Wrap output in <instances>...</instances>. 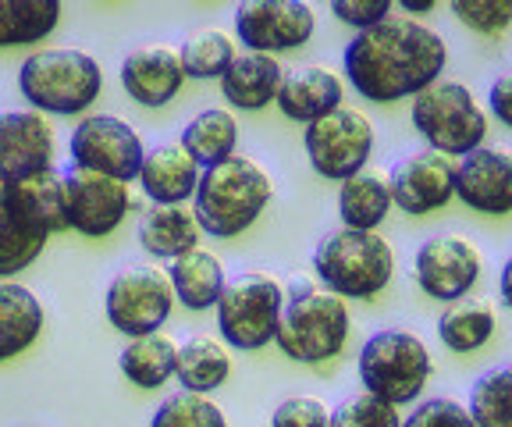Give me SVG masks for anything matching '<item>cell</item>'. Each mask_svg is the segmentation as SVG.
I'll return each mask as SVG.
<instances>
[{
	"label": "cell",
	"mask_w": 512,
	"mask_h": 427,
	"mask_svg": "<svg viewBox=\"0 0 512 427\" xmlns=\"http://www.w3.org/2000/svg\"><path fill=\"white\" fill-rule=\"evenodd\" d=\"M448 43L420 18L392 15L367 33H356L342 54L349 86L370 104H395L427 93L441 82Z\"/></svg>",
	"instance_id": "1"
},
{
	"label": "cell",
	"mask_w": 512,
	"mask_h": 427,
	"mask_svg": "<svg viewBox=\"0 0 512 427\" xmlns=\"http://www.w3.org/2000/svg\"><path fill=\"white\" fill-rule=\"evenodd\" d=\"M61 171H40L22 182H0V278L25 271L54 232H64Z\"/></svg>",
	"instance_id": "2"
},
{
	"label": "cell",
	"mask_w": 512,
	"mask_h": 427,
	"mask_svg": "<svg viewBox=\"0 0 512 427\" xmlns=\"http://www.w3.org/2000/svg\"><path fill=\"white\" fill-rule=\"evenodd\" d=\"M274 200V178L253 157H228L200 175V189L192 196V214L214 239H235L260 221Z\"/></svg>",
	"instance_id": "3"
},
{
	"label": "cell",
	"mask_w": 512,
	"mask_h": 427,
	"mask_svg": "<svg viewBox=\"0 0 512 427\" xmlns=\"http://www.w3.org/2000/svg\"><path fill=\"white\" fill-rule=\"evenodd\" d=\"M352 335L349 303L324 285L296 282L285 292V310H281L274 346L296 363H328L345 349Z\"/></svg>",
	"instance_id": "4"
},
{
	"label": "cell",
	"mask_w": 512,
	"mask_h": 427,
	"mask_svg": "<svg viewBox=\"0 0 512 427\" xmlns=\"http://www.w3.org/2000/svg\"><path fill=\"white\" fill-rule=\"evenodd\" d=\"M18 89L32 111L75 118L96 104L104 89V68L93 54L75 47L40 50L18 68Z\"/></svg>",
	"instance_id": "5"
},
{
	"label": "cell",
	"mask_w": 512,
	"mask_h": 427,
	"mask_svg": "<svg viewBox=\"0 0 512 427\" xmlns=\"http://www.w3.org/2000/svg\"><path fill=\"white\" fill-rule=\"evenodd\" d=\"M313 274L342 299H374L392 285L395 250L381 232L335 228L313 250Z\"/></svg>",
	"instance_id": "6"
},
{
	"label": "cell",
	"mask_w": 512,
	"mask_h": 427,
	"mask_svg": "<svg viewBox=\"0 0 512 427\" xmlns=\"http://www.w3.org/2000/svg\"><path fill=\"white\" fill-rule=\"evenodd\" d=\"M356 371H360L363 392L377 395L392 406H406L424 395L434 374V356L427 342L413 331L384 328L374 331L360 346Z\"/></svg>",
	"instance_id": "7"
},
{
	"label": "cell",
	"mask_w": 512,
	"mask_h": 427,
	"mask_svg": "<svg viewBox=\"0 0 512 427\" xmlns=\"http://www.w3.org/2000/svg\"><path fill=\"white\" fill-rule=\"evenodd\" d=\"M413 129L424 139L427 150L463 161L484 146L491 132V114L477 104L473 89L463 82H438L413 100Z\"/></svg>",
	"instance_id": "8"
},
{
	"label": "cell",
	"mask_w": 512,
	"mask_h": 427,
	"mask_svg": "<svg viewBox=\"0 0 512 427\" xmlns=\"http://www.w3.org/2000/svg\"><path fill=\"white\" fill-rule=\"evenodd\" d=\"M217 331L224 346L264 349L278 335L281 310H285V285L267 271H242L228 278L217 299Z\"/></svg>",
	"instance_id": "9"
},
{
	"label": "cell",
	"mask_w": 512,
	"mask_h": 427,
	"mask_svg": "<svg viewBox=\"0 0 512 427\" xmlns=\"http://www.w3.org/2000/svg\"><path fill=\"white\" fill-rule=\"evenodd\" d=\"M175 307V289H171L168 271L153 264H128L107 285L104 314L125 339H146L157 335Z\"/></svg>",
	"instance_id": "10"
},
{
	"label": "cell",
	"mask_w": 512,
	"mask_h": 427,
	"mask_svg": "<svg viewBox=\"0 0 512 427\" xmlns=\"http://www.w3.org/2000/svg\"><path fill=\"white\" fill-rule=\"evenodd\" d=\"M306 161L328 182H345V178L360 175L363 168H370L374 157L377 132L374 121L356 107H338L328 118L313 121L303 132Z\"/></svg>",
	"instance_id": "11"
},
{
	"label": "cell",
	"mask_w": 512,
	"mask_h": 427,
	"mask_svg": "<svg viewBox=\"0 0 512 427\" xmlns=\"http://www.w3.org/2000/svg\"><path fill=\"white\" fill-rule=\"evenodd\" d=\"M68 150H72L75 168L118 178V182H139L146 161L139 132L118 114H86L75 125Z\"/></svg>",
	"instance_id": "12"
},
{
	"label": "cell",
	"mask_w": 512,
	"mask_h": 427,
	"mask_svg": "<svg viewBox=\"0 0 512 427\" xmlns=\"http://www.w3.org/2000/svg\"><path fill=\"white\" fill-rule=\"evenodd\" d=\"M484 271V257L466 235H434V239L420 242V250L413 257V278L427 299L438 303H456L473 292Z\"/></svg>",
	"instance_id": "13"
},
{
	"label": "cell",
	"mask_w": 512,
	"mask_h": 427,
	"mask_svg": "<svg viewBox=\"0 0 512 427\" xmlns=\"http://www.w3.org/2000/svg\"><path fill=\"white\" fill-rule=\"evenodd\" d=\"M317 33V15L303 0H246L235 8V36L253 54L299 50Z\"/></svg>",
	"instance_id": "14"
},
{
	"label": "cell",
	"mask_w": 512,
	"mask_h": 427,
	"mask_svg": "<svg viewBox=\"0 0 512 427\" xmlns=\"http://www.w3.org/2000/svg\"><path fill=\"white\" fill-rule=\"evenodd\" d=\"M64 182V218L68 228L86 239H104L114 228H121V221L128 218L132 210V193H128V182L118 178L96 175L86 168H68L61 171Z\"/></svg>",
	"instance_id": "15"
},
{
	"label": "cell",
	"mask_w": 512,
	"mask_h": 427,
	"mask_svg": "<svg viewBox=\"0 0 512 427\" xmlns=\"http://www.w3.org/2000/svg\"><path fill=\"white\" fill-rule=\"evenodd\" d=\"M456 168L452 157L438 154V150H416V154L402 157L392 171V203L409 214V218H424L434 210H445L456 200Z\"/></svg>",
	"instance_id": "16"
},
{
	"label": "cell",
	"mask_w": 512,
	"mask_h": 427,
	"mask_svg": "<svg viewBox=\"0 0 512 427\" xmlns=\"http://www.w3.org/2000/svg\"><path fill=\"white\" fill-rule=\"evenodd\" d=\"M456 200L477 214L502 218L512 210V150L480 146L456 168Z\"/></svg>",
	"instance_id": "17"
},
{
	"label": "cell",
	"mask_w": 512,
	"mask_h": 427,
	"mask_svg": "<svg viewBox=\"0 0 512 427\" xmlns=\"http://www.w3.org/2000/svg\"><path fill=\"white\" fill-rule=\"evenodd\" d=\"M54 161V132L40 111H0V182L50 171Z\"/></svg>",
	"instance_id": "18"
},
{
	"label": "cell",
	"mask_w": 512,
	"mask_h": 427,
	"mask_svg": "<svg viewBox=\"0 0 512 427\" xmlns=\"http://www.w3.org/2000/svg\"><path fill=\"white\" fill-rule=\"evenodd\" d=\"M118 79L125 97L136 100L139 107H164L178 97L185 82L182 54L168 43H143L125 54Z\"/></svg>",
	"instance_id": "19"
},
{
	"label": "cell",
	"mask_w": 512,
	"mask_h": 427,
	"mask_svg": "<svg viewBox=\"0 0 512 427\" xmlns=\"http://www.w3.org/2000/svg\"><path fill=\"white\" fill-rule=\"evenodd\" d=\"M345 97L342 89V75L328 65H306L296 68V72H288L281 79L278 89V111L285 114L288 121H299V125H313V121L328 118L335 114Z\"/></svg>",
	"instance_id": "20"
},
{
	"label": "cell",
	"mask_w": 512,
	"mask_h": 427,
	"mask_svg": "<svg viewBox=\"0 0 512 427\" xmlns=\"http://www.w3.org/2000/svg\"><path fill=\"white\" fill-rule=\"evenodd\" d=\"M200 164L192 161L182 143H160L146 150L139 186L143 196L157 207H185L200 189Z\"/></svg>",
	"instance_id": "21"
},
{
	"label": "cell",
	"mask_w": 512,
	"mask_h": 427,
	"mask_svg": "<svg viewBox=\"0 0 512 427\" xmlns=\"http://www.w3.org/2000/svg\"><path fill=\"white\" fill-rule=\"evenodd\" d=\"M392 207L388 171L374 168V164L338 186V218H342V228H352V232H377L384 218L392 214Z\"/></svg>",
	"instance_id": "22"
},
{
	"label": "cell",
	"mask_w": 512,
	"mask_h": 427,
	"mask_svg": "<svg viewBox=\"0 0 512 427\" xmlns=\"http://www.w3.org/2000/svg\"><path fill=\"white\" fill-rule=\"evenodd\" d=\"M281 79H285V72H281L278 57L246 50L224 72L221 93L235 111H264L267 104L278 100Z\"/></svg>",
	"instance_id": "23"
},
{
	"label": "cell",
	"mask_w": 512,
	"mask_h": 427,
	"mask_svg": "<svg viewBox=\"0 0 512 427\" xmlns=\"http://www.w3.org/2000/svg\"><path fill=\"white\" fill-rule=\"evenodd\" d=\"M200 221L189 207H150L143 210V221H139V246L150 253L153 260H178L185 253H192L200 246Z\"/></svg>",
	"instance_id": "24"
},
{
	"label": "cell",
	"mask_w": 512,
	"mask_h": 427,
	"mask_svg": "<svg viewBox=\"0 0 512 427\" xmlns=\"http://www.w3.org/2000/svg\"><path fill=\"white\" fill-rule=\"evenodd\" d=\"M168 278H171V289H175V303H182L192 314L214 310L224 285H228L224 264L217 260V253L203 250V246H196V250L185 253V257L171 260Z\"/></svg>",
	"instance_id": "25"
},
{
	"label": "cell",
	"mask_w": 512,
	"mask_h": 427,
	"mask_svg": "<svg viewBox=\"0 0 512 427\" xmlns=\"http://www.w3.org/2000/svg\"><path fill=\"white\" fill-rule=\"evenodd\" d=\"M498 328V314L488 299L480 296H466L441 307L438 314V339L448 353L456 356H470L477 349H484L491 342Z\"/></svg>",
	"instance_id": "26"
},
{
	"label": "cell",
	"mask_w": 512,
	"mask_h": 427,
	"mask_svg": "<svg viewBox=\"0 0 512 427\" xmlns=\"http://www.w3.org/2000/svg\"><path fill=\"white\" fill-rule=\"evenodd\" d=\"M182 392L210 395L232 378V356L228 346L214 335H189L178 342V371H175Z\"/></svg>",
	"instance_id": "27"
},
{
	"label": "cell",
	"mask_w": 512,
	"mask_h": 427,
	"mask_svg": "<svg viewBox=\"0 0 512 427\" xmlns=\"http://www.w3.org/2000/svg\"><path fill=\"white\" fill-rule=\"evenodd\" d=\"M43 303L36 292L15 282H0V360H15L18 353L40 339Z\"/></svg>",
	"instance_id": "28"
},
{
	"label": "cell",
	"mask_w": 512,
	"mask_h": 427,
	"mask_svg": "<svg viewBox=\"0 0 512 427\" xmlns=\"http://www.w3.org/2000/svg\"><path fill=\"white\" fill-rule=\"evenodd\" d=\"M178 143L189 150V157L200 164L203 171L214 168V164L235 157V146H239V121L232 111L224 107H207L196 118H189V125L182 129Z\"/></svg>",
	"instance_id": "29"
},
{
	"label": "cell",
	"mask_w": 512,
	"mask_h": 427,
	"mask_svg": "<svg viewBox=\"0 0 512 427\" xmlns=\"http://www.w3.org/2000/svg\"><path fill=\"white\" fill-rule=\"evenodd\" d=\"M118 367L136 388H153L168 385L178 371V342L168 335H146V339H128V346L118 353Z\"/></svg>",
	"instance_id": "30"
},
{
	"label": "cell",
	"mask_w": 512,
	"mask_h": 427,
	"mask_svg": "<svg viewBox=\"0 0 512 427\" xmlns=\"http://www.w3.org/2000/svg\"><path fill=\"white\" fill-rule=\"evenodd\" d=\"M61 0H0V47H29L61 25Z\"/></svg>",
	"instance_id": "31"
},
{
	"label": "cell",
	"mask_w": 512,
	"mask_h": 427,
	"mask_svg": "<svg viewBox=\"0 0 512 427\" xmlns=\"http://www.w3.org/2000/svg\"><path fill=\"white\" fill-rule=\"evenodd\" d=\"M182 68L185 79H224V72L232 68L235 54V40L224 29H200L182 43Z\"/></svg>",
	"instance_id": "32"
},
{
	"label": "cell",
	"mask_w": 512,
	"mask_h": 427,
	"mask_svg": "<svg viewBox=\"0 0 512 427\" xmlns=\"http://www.w3.org/2000/svg\"><path fill=\"white\" fill-rule=\"evenodd\" d=\"M466 410L477 427H512V363L473 381Z\"/></svg>",
	"instance_id": "33"
},
{
	"label": "cell",
	"mask_w": 512,
	"mask_h": 427,
	"mask_svg": "<svg viewBox=\"0 0 512 427\" xmlns=\"http://www.w3.org/2000/svg\"><path fill=\"white\" fill-rule=\"evenodd\" d=\"M150 427H228V420L210 395L175 392L157 406Z\"/></svg>",
	"instance_id": "34"
},
{
	"label": "cell",
	"mask_w": 512,
	"mask_h": 427,
	"mask_svg": "<svg viewBox=\"0 0 512 427\" xmlns=\"http://www.w3.org/2000/svg\"><path fill=\"white\" fill-rule=\"evenodd\" d=\"M328 427H402L399 406L384 403L370 392H356L331 410Z\"/></svg>",
	"instance_id": "35"
},
{
	"label": "cell",
	"mask_w": 512,
	"mask_h": 427,
	"mask_svg": "<svg viewBox=\"0 0 512 427\" xmlns=\"http://www.w3.org/2000/svg\"><path fill=\"white\" fill-rule=\"evenodd\" d=\"M448 11L480 36H502L512 25V0H452Z\"/></svg>",
	"instance_id": "36"
},
{
	"label": "cell",
	"mask_w": 512,
	"mask_h": 427,
	"mask_svg": "<svg viewBox=\"0 0 512 427\" xmlns=\"http://www.w3.org/2000/svg\"><path fill=\"white\" fill-rule=\"evenodd\" d=\"M331 406L317 395H288L274 406L271 427H328Z\"/></svg>",
	"instance_id": "37"
},
{
	"label": "cell",
	"mask_w": 512,
	"mask_h": 427,
	"mask_svg": "<svg viewBox=\"0 0 512 427\" xmlns=\"http://www.w3.org/2000/svg\"><path fill=\"white\" fill-rule=\"evenodd\" d=\"M402 427H477L463 403L456 399H445V395H434L427 403H416V410L402 420Z\"/></svg>",
	"instance_id": "38"
},
{
	"label": "cell",
	"mask_w": 512,
	"mask_h": 427,
	"mask_svg": "<svg viewBox=\"0 0 512 427\" xmlns=\"http://www.w3.org/2000/svg\"><path fill=\"white\" fill-rule=\"evenodd\" d=\"M392 11H395L392 0H335V4H331V15H335L338 22L352 25L356 33H367L374 25L388 22Z\"/></svg>",
	"instance_id": "39"
},
{
	"label": "cell",
	"mask_w": 512,
	"mask_h": 427,
	"mask_svg": "<svg viewBox=\"0 0 512 427\" xmlns=\"http://www.w3.org/2000/svg\"><path fill=\"white\" fill-rule=\"evenodd\" d=\"M488 111L505 129H512V72H502L488 89Z\"/></svg>",
	"instance_id": "40"
},
{
	"label": "cell",
	"mask_w": 512,
	"mask_h": 427,
	"mask_svg": "<svg viewBox=\"0 0 512 427\" xmlns=\"http://www.w3.org/2000/svg\"><path fill=\"white\" fill-rule=\"evenodd\" d=\"M498 292H502V303L512 310V253L505 257L502 274H498Z\"/></svg>",
	"instance_id": "41"
},
{
	"label": "cell",
	"mask_w": 512,
	"mask_h": 427,
	"mask_svg": "<svg viewBox=\"0 0 512 427\" xmlns=\"http://www.w3.org/2000/svg\"><path fill=\"white\" fill-rule=\"evenodd\" d=\"M399 11L406 18H413V15H431V11H434V0H399Z\"/></svg>",
	"instance_id": "42"
}]
</instances>
